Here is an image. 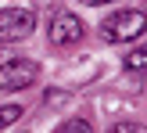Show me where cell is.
Returning a JSON list of instances; mask_svg holds the SVG:
<instances>
[{
  "instance_id": "obj_3",
  "label": "cell",
  "mask_w": 147,
  "mask_h": 133,
  "mask_svg": "<svg viewBox=\"0 0 147 133\" xmlns=\"http://www.w3.org/2000/svg\"><path fill=\"white\" fill-rule=\"evenodd\" d=\"M32 29H36V14L29 7H4L0 11V43L25 40Z\"/></svg>"
},
{
  "instance_id": "obj_6",
  "label": "cell",
  "mask_w": 147,
  "mask_h": 133,
  "mask_svg": "<svg viewBox=\"0 0 147 133\" xmlns=\"http://www.w3.org/2000/svg\"><path fill=\"white\" fill-rule=\"evenodd\" d=\"M144 61H147V50H144V43H136V50H129V54H126V69L144 72Z\"/></svg>"
},
{
  "instance_id": "obj_7",
  "label": "cell",
  "mask_w": 147,
  "mask_h": 133,
  "mask_svg": "<svg viewBox=\"0 0 147 133\" xmlns=\"http://www.w3.org/2000/svg\"><path fill=\"white\" fill-rule=\"evenodd\" d=\"M57 133H93V126H90L86 119H68V122H61Z\"/></svg>"
},
{
  "instance_id": "obj_4",
  "label": "cell",
  "mask_w": 147,
  "mask_h": 133,
  "mask_svg": "<svg viewBox=\"0 0 147 133\" xmlns=\"http://www.w3.org/2000/svg\"><path fill=\"white\" fill-rule=\"evenodd\" d=\"M83 22H79V14H72V11H57L54 18H50V29H47V36H50V43L54 47H72V43H79L83 40Z\"/></svg>"
},
{
  "instance_id": "obj_5",
  "label": "cell",
  "mask_w": 147,
  "mask_h": 133,
  "mask_svg": "<svg viewBox=\"0 0 147 133\" xmlns=\"http://www.w3.org/2000/svg\"><path fill=\"white\" fill-rule=\"evenodd\" d=\"M18 119H22V108H18V105H4V108H0V130L14 126Z\"/></svg>"
},
{
  "instance_id": "obj_9",
  "label": "cell",
  "mask_w": 147,
  "mask_h": 133,
  "mask_svg": "<svg viewBox=\"0 0 147 133\" xmlns=\"http://www.w3.org/2000/svg\"><path fill=\"white\" fill-rule=\"evenodd\" d=\"M79 4H86V7H100V4H119V0H79Z\"/></svg>"
},
{
  "instance_id": "obj_2",
  "label": "cell",
  "mask_w": 147,
  "mask_h": 133,
  "mask_svg": "<svg viewBox=\"0 0 147 133\" xmlns=\"http://www.w3.org/2000/svg\"><path fill=\"white\" fill-rule=\"evenodd\" d=\"M36 76H40L36 61L0 47V90H25V86H32Z\"/></svg>"
},
{
  "instance_id": "obj_1",
  "label": "cell",
  "mask_w": 147,
  "mask_h": 133,
  "mask_svg": "<svg viewBox=\"0 0 147 133\" xmlns=\"http://www.w3.org/2000/svg\"><path fill=\"white\" fill-rule=\"evenodd\" d=\"M144 11L140 7H122V11H111L104 22H100V36L108 43H126V40H140L144 36Z\"/></svg>"
},
{
  "instance_id": "obj_8",
  "label": "cell",
  "mask_w": 147,
  "mask_h": 133,
  "mask_svg": "<svg viewBox=\"0 0 147 133\" xmlns=\"http://www.w3.org/2000/svg\"><path fill=\"white\" fill-rule=\"evenodd\" d=\"M111 133H144V126L140 122H115Z\"/></svg>"
}]
</instances>
